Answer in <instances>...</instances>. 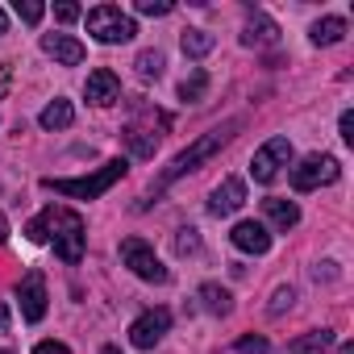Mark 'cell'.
Here are the masks:
<instances>
[{"label":"cell","instance_id":"obj_9","mask_svg":"<svg viewBox=\"0 0 354 354\" xmlns=\"http://www.w3.org/2000/svg\"><path fill=\"white\" fill-rule=\"evenodd\" d=\"M17 304H21V317L26 321H42L46 317V279L42 271H30L17 288Z\"/></svg>","mask_w":354,"mask_h":354},{"label":"cell","instance_id":"obj_27","mask_svg":"<svg viewBox=\"0 0 354 354\" xmlns=\"http://www.w3.org/2000/svg\"><path fill=\"white\" fill-rule=\"evenodd\" d=\"M196 250H201L196 230H180V234H175V254H196Z\"/></svg>","mask_w":354,"mask_h":354},{"label":"cell","instance_id":"obj_30","mask_svg":"<svg viewBox=\"0 0 354 354\" xmlns=\"http://www.w3.org/2000/svg\"><path fill=\"white\" fill-rule=\"evenodd\" d=\"M9 84H13V63H0V100L9 96Z\"/></svg>","mask_w":354,"mask_h":354},{"label":"cell","instance_id":"obj_36","mask_svg":"<svg viewBox=\"0 0 354 354\" xmlns=\"http://www.w3.org/2000/svg\"><path fill=\"white\" fill-rule=\"evenodd\" d=\"M9 30V17H5V9H0V34H5Z\"/></svg>","mask_w":354,"mask_h":354},{"label":"cell","instance_id":"obj_22","mask_svg":"<svg viewBox=\"0 0 354 354\" xmlns=\"http://www.w3.org/2000/svg\"><path fill=\"white\" fill-rule=\"evenodd\" d=\"M50 225H55V209H42V213L26 225V238L42 246V242H50Z\"/></svg>","mask_w":354,"mask_h":354},{"label":"cell","instance_id":"obj_24","mask_svg":"<svg viewBox=\"0 0 354 354\" xmlns=\"http://www.w3.org/2000/svg\"><path fill=\"white\" fill-rule=\"evenodd\" d=\"M205 92H209V75H205V71H192V75L180 84V100H201Z\"/></svg>","mask_w":354,"mask_h":354},{"label":"cell","instance_id":"obj_29","mask_svg":"<svg viewBox=\"0 0 354 354\" xmlns=\"http://www.w3.org/2000/svg\"><path fill=\"white\" fill-rule=\"evenodd\" d=\"M271 342L267 337H238V354H267Z\"/></svg>","mask_w":354,"mask_h":354},{"label":"cell","instance_id":"obj_17","mask_svg":"<svg viewBox=\"0 0 354 354\" xmlns=\"http://www.w3.org/2000/svg\"><path fill=\"white\" fill-rule=\"evenodd\" d=\"M38 121H42V129H67V125L75 121V109H71V100H63V96H59V100H50V104L42 109V117H38Z\"/></svg>","mask_w":354,"mask_h":354},{"label":"cell","instance_id":"obj_2","mask_svg":"<svg viewBox=\"0 0 354 354\" xmlns=\"http://www.w3.org/2000/svg\"><path fill=\"white\" fill-rule=\"evenodd\" d=\"M129 171V162L125 158H109L100 171H92V175H80V180H42V188H50V192H59V196H71V201H96V196H104L121 175Z\"/></svg>","mask_w":354,"mask_h":354},{"label":"cell","instance_id":"obj_28","mask_svg":"<svg viewBox=\"0 0 354 354\" xmlns=\"http://www.w3.org/2000/svg\"><path fill=\"white\" fill-rule=\"evenodd\" d=\"M138 13L142 17H167L171 13V0H138Z\"/></svg>","mask_w":354,"mask_h":354},{"label":"cell","instance_id":"obj_21","mask_svg":"<svg viewBox=\"0 0 354 354\" xmlns=\"http://www.w3.org/2000/svg\"><path fill=\"white\" fill-rule=\"evenodd\" d=\"M201 300H205V308L217 313V317H230V313H234V296H230L225 288H217V283H205V288H201Z\"/></svg>","mask_w":354,"mask_h":354},{"label":"cell","instance_id":"obj_33","mask_svg":"<svg viewBox=\"0 0 354 354\" xmlns=\"http://www.w3.org/2000/svg\"><path fill=\"white\" fill-rule=\"evenodd\" d=\"M342 138L354 142V113H342Z\"/></svg>","mask_w":354,"mask_h":354},{"label":"cell","instance_id":"obj_25","mask_svg":"<svg viewBox=\"0 0 354 354\" xmlns=\"http://www.w3.org/2000/svg\"><path fill=\"white\" fill-rule=\"evenodd\" d=\"M292 304H296V292H292V288H275V296H271L267 313H271V317H283V313H288Z\"/></svg>","mask_w":354,"mask_h":354},{"label":"cell","instance_id":"obj_34","mask_svg":"<svg viewBox=\"0 0 354 354\" xmlns=\"http://www.w3.org/2000/svg\"><path fill=\"white\" fill-rule=\"evenodd\" d=\"M0 242H9V221L0 217Z\"/></svg>","mask_w":354,"mask_h":354},{"label":"cell","instance_id":"obj_6","mask_svg":"<svg viewBox=\"0 0 354 354\" xmlns=\"http://www.w3.org/2000/svg\"><path fill=\"white\" fill-rule=\"evenodd\" d=\"M337 175H342V167H337L333 154H308L300 167H292V188L296 192H313L321 184H333Z\"/></svg>","mask_w":354,"mask_h":354},{"label":"cell","instance_id":"obj_18","mask_svg":"<svg viewBox=\"0 0 354 354\" xmlns=\"http://www.w3.org/2000/svg\"><path fill=\"white\" fill-rule=\"evenodd\" d=\"M180 46H184V55H188V59H205V55L217 46V38H213L209 30H184Z\"/></svg>","mask_w":354,"mask_h":354},{"label":"cell","instance_id":"obj_3","mask_svg":"<svg viewBox=\"0 0 354 354\" xmlns=\"http://www.w3.org/2000/svg\"><path fill=\"white\" fill-rule=\"evenodd\" d=\"M88 34L96 42H104V46H121V42H129L138 34V26L117 5H96V9H88Z\"/></svg>","mask_w":354,"mask_h":354},{"label":"cell","instance_id":"obj_15","mask_svg":"<svg viewBox=\"0 0 354 354\" xmlns=\"http://www.w3.org/2000/svg\"><path fill=\"white\" fill-rule=\"evenodd\" d=\"M263 213H267V221L275 225V230H292V225H300V209L292 205V201H283V196H271V201H263Z\"/></svg>","mask_w":354,"mask_h":354},{"label":"cell","instance_id":"obj_12","mask_svg":"<svg viewBox=\"0 0 354 354\" xmlns=\"http://www.w3.org/2000/svg\"><path fill=\"white\" fill-rule=\"evenodd\" d=\"M42 50L55 59V63H63V67H80L84 63V42H75L71 34H42Z\"/></svg>","mask_w":354,"mask_h":354},{"label":"cell","instance_id":"obj_7","mask_svg":"<svg viewBox=\"0 0 354 354\" xmlns=\"http://www.w3.org/2000/svg\"><path fill=\"white\" fill-rule=\"evenodd\" d=\"M292 162V142L288 138H271V142H263L259 150H254V158H250V175L259 184H271L275 175H279V167H288Z\"/></svg>","mask_w":354,"mask_h":354},{"label":"cell","instance_id":"obj_23","mask_svg":"<svg viewBox=\"0 0 354 354\" xmlns=\"http://www.w3.org/2000/svg\"><path fill=\"white\" fill-rule=\"evenodd\" d=\"M133 67H138L142 80H158V75H162V55H158V50H142V55L133 59Z\"/></svg>","mask_w":354,"mask_h":354},{"label":"cell","instance_id":"obj_1","mask_svg":"<svg viewBox=\"0 0 354 354\" xmlns=\"http://www.w3.org/2000/svg\"><path fill=\"white\" fill-rule=\"evenodd\" d=\"M234 129H242V121H225V125H217V129L201 133V138H196L188 150H180V154L171 158V167H167V171L158 175V180H154V188H150V192H154V196H162V192H167L175 180H180V175H188V171H196L205 158H213V154H217V150H221V146L234 138Z\"/></svg>","mask_w":354,"mask_h":354},{"label":"cell","instance_id":"obj_35","mask_svg":"<svg viewBox=\"0 0 354 354\" xmlns=\"http://www.w3.org/2000/svg\"><path fill=\"white\" fill-rule=\"evenodd\" d=\"M337 354H354V346H350V342H342V346H337Z\"/></svg>","mask_w":354,"mask_h":354},{"label":"cell","instance_id":"obj_14","mask_svg":"<svg viewBox=\"0 0 354 354\" xmlns=\"http://www.w3.org/2000/svg\"><path fill=\"white\" fill-rule=\"evenodd\" d=\"M242 42H246V46H275V42H279V26H275L267 13H254V17L246 21V30H242Z\"/></svg>","mask_w":354,"mask_h":354},{"label":"cell","instance_id":"obj_5","mask_svg":"<svg viewBox=\"0 0 354 354\" xmlns=\"http://www.w3.org/2000/svg\"><path fill=\"white\" fill-rule=\"evenodd\" d=\"M121 263H125L138 279H146V283H167V267L158 263V254L150 250L146 238H125V242H121Z\"/></svg>","mask_w":354,"mask_h":354},{"label":"cell","instance_id":"obj_31","mask_svg":"<svg viewBox=\"0 0 354 354\" xmlns=\"http://www.w3.org/2000/svg\"><path fill=\"white\" fill-rule=\"evenodd\" d=\"M34 354H71V350H67L63 342H38V346H34Z\"/></svg>","mask_w":354,"mask_h":354},{"label":"cell","instance_id":"obj_13","mask_svg":"<svg viewBox=\"0 0 354 354\" xmlns=\"http://www.w3.org/2000/svg\"><path fill=\"white\" fill-rule=\"evenodd\" d=\"M230 242L238 250H246V254H267L271 250V234H267L263 221H238L234 234H230Z\"/></svg>","mask_w":354,"mask_h":354},{"label":"cell","instance_id":"obj_37","mask_svg":"<svg viewBox=\"0 0 354 354\" xmlns=\"http://www.w3.org/2000/svg\"><path fill=\"white\" fill-rule=\"evenodd\" d=\"M5 325H9V313H5V308H0V329H5Z\"/></svg>","mask_w":354,"mask_h":354},{"label":"cell","instance_id":"obj_19","mask_svg":"<svg viewBox=\"0 0 354 354\" xmlns=\"http://www.w3.org/2000/svg\"><path fill=\"white\" fill-rule=\"evenodd\" d=\"M121 138H125V146H129L138 158H150V154H154V146H158V133H146V129H138V125H125V129H121Z\"/></svg>","mask_w":354,"mask_h":354},{"label":"cell","instance_id":"obj_38","mask_svg":"<svg viewBox=\"0 0 354 354\" xmlns=\"http://www.w3.org/2000/svg\"><path fill=\"white\" fill-rule=\"evenodd\" d=\"M100 354H121V350H117V346H104V350H100Z\"/></svg>","mask_w":354,"mask_h":354},{"label":"cell","instance_id":"obj_26","mask_svg":"<svg viewBox=\"0 0 354 354\" xmlns=\"http://www.w3.org/2000/svg\"><path fill=\"white\" fill-rule=\"evenodd\" d=\"M13 9H17V17H21V21H30V26H38V21H42V13H46V5H38V0H17Z\"/></svg>","mask_w":354,"mask_h":354},{"label":"cell","instance_id":"obj_16","mask_svg":"<svg viewBox=\"0 0 354 354\" xmlns=\"http://www.w3.org/2000/svg\"><path fill=\"white\" fill-rule=\"evenodd\" d=\"M308 38H313V46H333V42L346 38V21H342V17H321V21L308 30Z\"/></svg>","mask_w":354,"mask_h":354},{"label":"cell","instance_id":"obj_10","mask_svg":"<svg viewBox=\"0 0 354 354\" xmlns=\"http://www.w3.org/2000/svg\"><path fill=\"white\" fill-rule=\"evenodd\" d=\"M242 205H246V184L238 180V175L221 180V184L213 188V196H209V213H213V217H230V213H238Z\"/></svg>","mask_w":354,"mask_h":354},{"label":"cell","instance_id":"obj_11","mask_svg":"<svg viewBox=\"0 0 354 354\" xmlns=\"http://www.w3.org/2000/svg\"><path fill=\"white\" fill-rule=\"evenodd\" d=\"M84 96H88V104H96V109H109V104H117V100H121V80H117L109 67H96V71L88 75V88H84Z\"/></svg>","mask_w":354,"mask_h":354},{"label":"cell","instance_id":"obj_32","mask_svg":"<svg viewBox=\"0 0 354 354\" xmlns=\"http://www.w3.org/2000/svg\"><path fill=\"white\" fill-rule=\"evenodd\" d=\"M55 17L59 21H75L80 17V5H55Z\"/></svg>","mask_w":354,"mask_h":354},{"label":"cell","instance_id":"obj_8","mask_svg":"<svg viewBox=\"0 0 354 354\" xmlns=\"http://www.w3.org/2000/svg\"><path fill=\"white\" fill-rule=\"evenodd\" d=\"M167 329H171V313H167V308H150V313H142V317L129 325V342H133L138 350H154Z\"/></svg>","mask_w":354,"mask_h":354},{"label":"cell","instance_id":"obj_4","mask_svg":"<svg viewBox=\"0 0 354 354\" xmlns=\"http://www.w3.org/2000/svg\"><path fill=\"white\" fill-rule=\"evenodd\" d=\"M84 217L71 213V209H55V225H50V242H55V254L63 263H80L84 259Z\"/></svg>","mask_w":354,"mask_h":354},{"label":"cell","instance_id":"obj_20","mask_svg":"<svg viewBox=\"0 0 354 354\" xmlns=\"http://www.w3.org/2000/svg\"><path fill=\"white\" fill-rule=\"evenodd\" d=\"M329 346H333V329H308V333H300V337L292 342L296 354H321V350H329Z\"/></svg>","mask_w":354,"mask_h":354}]
</instances>
